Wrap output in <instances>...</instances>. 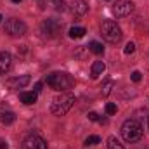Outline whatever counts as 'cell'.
Returning a JSON list of instances; mask_svg holds the SVG:
<instances>
[{"label":"cell","mask_w":149,"mask_h":149,"mask_svg":"<svg viewBox=\"0 0 149 149\" xmlns=\"http://www.w3.org/2000/svg\"><path fill=\"white\" fill-rule=\"evenodd\" d=\"M47 85L56 92H70L74 87V78L63 71H54L47 76Z\"/></svg>","instance_id":"1"},{"label":"cell","mask_w":149,"mask_h":149,"mask_svg":"<svg viewBox=\"0 0 149 149\" xmlns=\"http://www.w3.org/2000/svg\"><path fill=\"white\" fill-rule=\"evenodd\" d=\"M74 104V95L70 92H61V95L54 97L52 101V106H50V111L54 113L56 116H64L66 113L73 108Z\"/></svg>","instance_id":"2"},{"label":"cell","mask_w":149,"mask_h":149,"mask_svg":"<svg viewBox=\"0 0 149 149\" xmlns=\"http://www.w3.org/2000/svg\"><path fill=\"white\" fill-rule=\"evenodd\" d=\"M121 137L127 142H137L142 137V127L135 120H127L121 125Z\"/></svg>","instance_id":"3"},{"label":"cell","mask_w":149,"mask_h":149,"mask_svg":"<svg viewBox=\"0 0 149 149\" xmlns=\"http://www.w3.org/2000/svg\"><path fill=\"white\" fill-rule=\"evenodd\" d=\"M101 35L104 37V40H108L111 43H118L121 40V37H123L121 28L114 21H111V19L102 21V24H101Z\"/></svg>","instance_id":"4"},{"label":"cell","mask_w":149,"mask_h":149,"mask_svg":"<svg viewBox=\"0 0 149 149\" xmlns=\"http://www.w3.org/2000/svg\"><path fill=\"white\" fill-rule=\"evenodd\" d=\"M3 31L10 37H21L26 33V24L21 21V19H16V17H10L5 21L3 24Z\"/></svg>","instance_id":"5"},{"label":"cell","mask_w":149,"mask_h":149,"mask_svg":"<svg viewBox=\"0 0 149 149\" xmlns=\"http://www.w3.org/2000/svg\"><path fill=\"white\" fill-rule=\"evenodd\" d=\"M134 9H135V5L132 0H116L111 7V12L116 17H127L134 12Z\"/></svg>","instance_id":"6"},{"label":"cell","mask_w":149,"mask_h":149,"mask_svg":"<svg viewBox=\"0 0 149 149\" xmlns=\"http://www.w3.org/2000/svg\"><path fill=\"white\" fill-rule=\"evenodd\" d=\"M59 31H61V24H59V21H56V19H45V21L40 24V33L47 38L57 37Z\"/></svg>","instance_id":"7"},{"label":"cell","mask_w":149,"mask_h":149,"mask_svg":"<svg viewBox=\"0 0 149 149\" xmlns=\"http://www.w3.org/2000/svg\"><path fill=\"white\" fill-rule=\"evenodd\" d=\"M23 149H47V142L40 135H30L23 142Z\"/></svg>","instance_id":"8"},{"label":"cell","mask_w":149,"mask_h":149,"mask_svg":"<svg viewBox=\"0 0 149 149\" xmlns=\"http://www.w3.org/2000/svg\"><path fill=\"white\" fill-rule=\"evenodd\" d=\"M87 10H88V5H87L85 0H74V2H71V5H70V12L73 14L74 17L85 16Z\"/></svg>","instance_id":"9"},{"label":"cell","mask_w":149,"mask_h":149,"mask_svg":"<svg viewBox=\"0 0 149 149\" xmlns=\"http://www.w3.org/2000/svg\"><path fill=\"white\" fill-rule=\"evenodd\" d=\"M30 74H23V76H16V78H10L7 81V87L10 88H24L28 83H30Z\"/></svg>","instance_id":"10"},{"label":"cell","mask_w":149,"mask_h":149,"mask_svg":"<svg viewBox=\"0 0 149 149\" xmlns=\"http://www.w3.org/2000/svg\"><path fill=\"white\" fill-rule=\"evenodd\" d=\"M14 120H16L14 111H10V109H9V108H5V106H0V123L9 125V123H12Z\"/></svg>","instance_id":"11"},{"label":"cell","mask_w":149,"mask_h":149,"mask_svg":"<svg viewBox=\"0 0 149 149\" xmlns=\"http://www.w3.org/2000/svg\"><path fill=\"white\" fill-rule=\"evenodd\" d=\"M10 64H12V57L9 52H0V74L7 73L10 70Z\"/></svg>","instance_id":"12"},{"label":"cell","mask_w":149,"mask_h":149,"mask_svg":"<svg viewBox=\"0 0 149 149\" xmlns=\"http://www.w3.org/2000/svg\"><path fill=\"white\" fill-rule=\"evenodd\" d=\"M37 92H35V90H33V92H21V94H19V99H21V102H23V104H28V106H30V104H35V102H37Z\"/></svg>","instance_id":"13"},{"label":"cell","mask_w":149,"mask_h":149,"mask_svg":"<svg viewBox=\"0 0 149 149\" xmlns=\"http://www.w3.org/2000/svg\"><path fill=\"white\" fill-rule=\"evenodd\" d=\"M104 70H106V64L102 63V61H95L94 64H92V70H90V76L95 80L99 74H102L104 73Z\"/></svg>","instance_id":"14"},{"label":"cell","mask_w":149,"mask_h":149,"mask_svg":"<svg viewBox=\"0 0 149 149\" xmlns=\"http://www.w3.org/2000/svg\"><path fill=\"white\" fill-rule=\"evenodd\" d=\"M87 47H88L90 52H94V54H97V56L104 54V47H102V43H99V42H95V40H92Z\"/></svg>","instance_id":"15"},{"label":"cell","mask_w":149,"mask_h":149,"mask_svg":"<svg viewBox=\"0 0 149 149\" xmlns=\"http://www.w3.org/2000/svg\"><path fill=\"white\" fill-rule=\"evenodd\" d=\"M85 33H87V30L83 26H73V28H70V37L71 38H83Z\"/></svg>","instance_id":"16"},{"label":"cell","mask_w":149,"mask_h":149,"mask_svg":"<svg viewBox=\"0 0 149 149\" xmlns=\"http://www.w3.org/2000/svg\"><path fill=\"white\" fill-rule=\"evenodd\" d=\"M108 149H125V148H123V144L116 137H109L108 139Z\"/></svg>","instance_id":"17"},{"label":"cell","mask_w":149,"mask_h":149,"mask_svg":"<svg viewBox=\"0 0 149 149\" xmlns=\"http://www.w3.org/2000/svg\"><path fill=\"white\" fill-rule=\"evenodd\" d=\"M114 87V81L113 80H106L104 83H102V95H109V92H111V88Z\"/></svg>","instance_id":"18"},{"label":"cell","mask_w":149,"mask_h":149,"mask_svg":"<svg viewBox=\"0 0 149 149\" xmlns=\"http://www.w3.org/2000/svg\"><path fill=\"white\" fill-rule=\"evenodd\" d=\"M95 144H101V137L99 135H88L85 139V146H95Z\"/></svg>","instance_id":"19"},{"label":"cell","mask_w":149,"mask_h":149,"mask_svg":"<svg viewBox=\"0 0 149 149\" xmlns=\"http://www.w3.org/2000/svg\"><path fill=\"white\" fill-rule=\"evenodd\" d=\"M134 52H135V43H132V42L127 43V45H125V54L130 56V54H134Z\"/></svg>","instance_id":"20"},{"label":"cell","mask_w":149,"mask_h":149,"mask_svg":"<svg viewBox=\"0 0 149 149\" xmlns=\"http://www.w3.org/2000/svg\"><path fill=\"white\" fill-rule=\"evenodd\" d=\"M116 111H118L116 104H113V102H108V104H106V113H108V114H114Z\"/></svg>","instance_id":"21"},{"label":"cell","mask_w":149,"mask_h":149,"mask_svg":"<svg viewBox=\"0 0 149 149\" xmlns=\"http://www.w3.org/2000/svg\"><path fill=\"white\" fill-rule=\"evenodd\" d=\"M130 78H132V81H135V83H139V81L142 80V74H141V71H134Z\"/></svg>","instance_id":"22"},{"label":"cell","mask_w":149,"mask_h":149,"mask_svg":"<svg viewBox=\"0 0 149 149\" xmlns=\"http://www.w3.org/2000/svg\"><path fill=\"white\" fill-rule=\"evenodd\" d=\"M87 116H88V120H90V121H99V114H97L95 111H90Z\"/></svg>","instance_id":"23"},{"label":"cell","mask_w":149,"mask_h":149,"mask_svg":"<svg viewBox=\"0 0 149 149\" xmlns=\"http://www.w3.org/2000/svg\"><path fill=\"white\" fill-rule=\"evenodd\" d=\"M42 85H43V83H42V81H38V83H35V92H42Z\"/></svg>","instance_id":"24"},{"label":"cell","mask_w":149,"mask_h":149,"mask_svg":"<svg viewBox=\"0 0 149 149\" xmlns=\"http://www.w3.org/2000/svg\"><path fill=\"white\" fill-rule=\"evenodd\" d=\"M12 2H16V3H17V2H21V0H12Z\"/></svg>","instance_id":"25"},{"label":"cell","mask_w":149,"mask_h":149,"mask_svg":"<svg viewBox=\"0 0 149 149\" xmlns=\"http://www.w3.org/2000/svg\"><path fill=\"white\" fill-rule=\"evenodd\" d=\"M0 21H2V16H0Z\"/></svg>","instance_id":"26"}]
</instances>
